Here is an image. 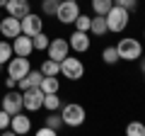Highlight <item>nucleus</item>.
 Returning <instances> with one entry per match:
<instances>
[{
    "label": "nucleus",
    "mask_w": 145,
    "mask_h": 136,
    "mask_svg": "<svg viewBox=\"0 0 145 136\" xmlns=\"http://www.w3.org/2000/svg\"><path fill=\"white\" fill-rule=\"evenodd\" d=\"M89 32H92L94 37H104V34H106V20H104L102 15H94L92 17V22H89Z\"/></svg>",
    "instance_id": "nucleus-17"
},
{
    "label": "nucleus",
    "mask_w": 145,
    "mask_h": 136,
    "mask_svg": "<svg viewBox=\"0 0 145 136\" xmlns=\"http://www.w3.org/2000/svg\"><path fill=\"white\" fill-rule=\"evenodd\" d=\"M22 102H24V110H29V112L41 110V107H44V92H41V88L24 90V92H22Z\"/></svg>",
    "instance_id": "nucleus-8"
},
{
    "label": "nucleus",
    "mask_w": 145,
    "mask_h": 136,
    "mask_svg": "<svg viewBox=\"0 0 145 136\" xmlns=\"http://www.w3.org/2000/svg\"><path fill=\"white\" fill-rule=\"evenodd\" d=\"M58 73H61V63H58V61H51V58H48V61L41 63V75H46V78H56Z\"/></svg>",
    "instance_id": "nucleus-18"
},
{
    "label": "nucleus",
    "mask_w": 145,
    "mask_h": 136,
    "mask_svg": "<svg viewBox=\"0 0 145 136\" xmlns=\"http://www.w3.org/2000/svg\"><path fill=\"white\" fill-rule=\"evenodd\" d=\"M5 85L12 90V88H17V80H15V78H7V80H5Z\"/></svg>",
    "instance_id": "nucleus-32"
},
{
    "label": "nucleus",
    "mask_w": 145,
    "mask_h": 136,
    "mask_svg": "<svg viewBox=\"0 0 145 136\" xmlns=\"http://www.w3.org/2000/svg\"><path fill=\"white\" fill-rule=\"evenodd\" d=\"M48 44H51V39H48L44 32H39V34L31 37V46H34V51H44V49H48Z\"/></svg>",
    "instance_id": "nucleus-21"
},
{
    "label": "nucleus",
    "mask_w": 145,
    "mask_h": 136,
    "mask_svg": "<svg viewBox=\"0 0 145 136\" xmlns=\"http://www.w3.org/2000/svg\"><path fill=\"white\" fill-rule=\"evenodd\" d=\"M102 61L109 63V66H114L116 61H119V51H116V46H106L102 51Z\"/></svg>",
    "instance_id": "nucleus-23"
},
{
    "label": "nucleus",
    "mask_w": 145,
    "mask_h": 136,
    "mask_svg": "<svg viewBox=\"0 0 145 136\" xmlns=\"http://www.w3.org/2000/svg\"><path fill=\"white\" fill-rule=\"evenodd\" d=\"M34 136H58V134H56V129H51V126H41Z\"/></svg>",
    "instance_id": "nucleus-31"
},
{
    "label": "nucleus",
    "mask_w": 145,
    "mask_h": 136,
    "mask_svg": "<svg viewBox=\"0 0 145 136\" xmlns=\"http://www.w3.org/2000/svg\"><path fill=\"white\" fill-rule=\"evenodd\" d=\"M5 3H7V0H0V7H5Z\"/></svg>",
    "instance_id": "nucleus-34"
},
{
    "label": "nucleus",
    "mask_w": 145,
    "mask_h": 136,
    "mask_svg": "<svg viewBox=\"0 0 145 136\" xmlns=\"http://www.w3.org/2000/svg\"><path fill=\"white\" fill-rule=\"evenodd\" d=\"M39 88H41V92H44V95L58 92V88H61V80H58V78H46V75H44V78H41V85H39Z\"/></svg>",
    "instance_id": "nucleus-19"
},
{
    "label": "nucleus",
    "mask_w": 145,
    "mask_h": 136,
    "mask_svg": "<svg viewBox=\"0 0 145 136\" xmlns=\"http://www.w3.org/2000/svg\"><path fill=\"white\" fill-rule=\"evenodd\" d=\"M10 58H12V44L0 42V66H5Z\"/></svg>",
    "instance_id": "nucleus-25"
},
{
    "label": "nucleus",
    "mask_w": 145,
    "mask_h": 136,
    "mask_svg": "<svg viewBox=\"0 0 145 136\" xmlns=\"http://www.w3.org/2000/svg\"><path fill=\"white\" fill-rule=\"evenodd\" d=\"M114 7V0H92V10H94V15H106L109 10Z\"/></svg>",
    "instance_id": "nucleus-20"
},
{
    "label": "nucleus",
    "mask_w": 145,
    "mask_h": 136,
    "mask_svg": "<svg viewBox=\"0 0 145 136\" xmlns=\"http://www.w3.org/2000/svg\"><path fill=\"white\" fill-rule=\"evenodd\" d=\"M0 136H17V134L12 129H5V131H0Z\"/></svg>",
    "instance_id": "nucleus-33"
},
{
    "label": "nucleus",
    "mask_w": 145,
    "mask_h": 136,
    "mask_svg": "<svg viewBox=\"0 0 145 136\" xmlns=\"http://www.w3.org/2000/svg\"><path fill=\"white\" fill-rule=\"evenodd\" d=\"M63 124H68V126H80L85 121V107L82 105H78V102H70V105H65L63 107Z\"/></svg>",
    "instance_id": "nucleus-5"
},
{
    "label": "nucleus",
    "mask_w": 145,
    "mask_h": 136,
    "mask_svg": "<svg viewBox=\"0 0 145 136\" xmlns=\"http://www.w3.org/2000/svg\"><path fill=\"white\" fill-rule=\"evenodd\" d=\"M41 10H44V15H56L58 0H41Z\"/></svg>",
    "instance_id": "nucleus-27"
},
{
    "label": "nucleus",
    "mask_w": 145,
    "mask_h": 136,
    "mask_svg": "<svg viewBox=\"0 0 145 136\" xmlns=\"http://www.w3.org/2000/svg\"><path fill=\"white\" fill-rule=\"evenodd\" d=\"M68 49H70V44L65 42V39H51V44H48V58H51V61H58L61 63L63 58L68 56Z\"/></svg>",
    "instance_id": "nucleus-10"
},
{
    "label": "nucleus",
    "mask_w": 145,
    "mask_h": 136,
    "mask_svg": "<svg viewBox=\"0 0 145 136\" xmlns=\"http://www.w3.org/2000/svg\"><path fill=\"white\" fill-rule=\"evenodd\" d=\"M31 51H34V46H31V37H27V34H17V37L12 39V53L29 58Z\"/></svg>",
    "instance_id": "nucleus-12"
},
{
    "label": "nucleus",
    "mask_w": 145,
    "mask_h": 136,
    "mask_svg": "<svg viewBox=\"0 0 145 136\" xmlns=\"http://www.w3.org/2000/svg\"><path fill=\"white\" fill-rule=\"evenodd\" d=\"M89 22H92V17L78 15V20L72 22V24H75V29H78V32H89Z\"/></svg>",
    "instance_id": "nucleus-26"
},
{
    "label": "nucleus",
    "mask_w": 145,
    "mask_h": 136,
    "mask_svg": "<svg viewBox=\"0 0 145 136\" xmlns=\"http://www.w3.org/2000/svg\"><path fill=\"white\" fill-rule=\"evenodd\" d=\"M61 124H63V117H58V114H51L46 119V126H51V129H58Z\"/></svg>",
    "instance_id": "nucleus-30"
},
{
    "label": "nucleus",
    "mask_w": 145,
    "mask_h": 136,
    "mask_svg": "<svg viewBox=\"0 0 145 136\" xmlns=\"http://www.w3.org/2000/svg\"><path fill=\"white\" fill-rule=\"evenodd\" d=\"M44 107H46L48 112H56L58 107H61V97H58V92H51V95H44Z\"/></svg>",
    "instance_id": "nucleus-22"
},
{
    "label": "nucleus",
    "mask_w": 145,
    "mask_h": 136,
    "mask_svg": "<svg viewBox=\"0 0 145 136\" xmlns=\"http://www.w3.org/2000/svg\"><path fill=\"white\" fill-rule=\"evenodd\" d=\"M22 107H24V102H22V92L7 90L5 97H3V110H5L7 114H17V112H22Z\"/></svg>",
    "instance_id": "nucleus-9"
},
{
    "label": "nucleus",
    "mask_w": 145,
    "mask_h": 136,
    "mask_svg": "<svg viewBox=\"0 0 145 136\" xmlns=\"http://www.w3.org/2000/svg\"><path fill=\"white\" fill-rule=\"evenodd\" d=\"M5 10L10 17H17V20H22L24 15H29L31 7H29V0H7L5 3Z\"/></svg>",
    "instance_id": "nucleus-13"
},
{
    "label": "nucleus",
    "mask_w": 145,
    "mask_h": 136,
    "mask_svg": "<svg viewBox=\"0 0 145 136\" xmlns=\"http://www.w3.org/2000/svg\"><path fill=\"white\" fill-rule=\"evenodd\" d=\"M116 51H119V61H138L143 56V44L133 37H126L116 44Z\"/></svg>",
    "instance_id": "nucleus-2"
},
{
    "label": "nucleus",
    "mask_w": 145,
    "mask_h": 136,
    "mask_svg": "<svg viewBox=\"0 0 145 136\" xmlns=\"http://www.w3.org/2000/svg\"><path fill=\"white\" fill-rule=\"evenodd\" d=\"M61 73H63V78H68V80H80V78L85 75V66H82L80 58L65 56V58L61 61Z\"/></svg>",
    "instance_id": "nucleus-4"
},
{
    "label": "nucleus",
    "mask_w": 145,
    "mask_h": 136,
    "mask_svg": "<svg viewBox=\"0 0 145 136\" xmlns=\"http://www.w3.org/2000/svg\"><path fill=\"white\" fill-rule=\"evenodd\" d=\"M143 73H145V58H143Z\"/></svg>",
    "instance_id": "nucleus-35"
},
{
    "label": "nucleus",
    "mask_w": 145,
    "mask_h": 136,
    "mask_svg": "<svg viewBox=\"0 0 145 136\" xmlns=\"http://www.w3.org/2000/svg\"><path fill=\"white\" fill-rule=\"evenodd\" d=\"M29 71H31V63H29V58H24V56H17V58H10V61H7V78L22 80Z\"/></svg>",
    "instance_id": "nucleus-6"
},
{
    "label": "nucleus",
    "mask_w": 145,
    "mask_h": 136,
    "mask_svg": "<svg viewBox=\"0 0 145 136\" xmlns=\"http://www.w3.org/2000/svg\"><path fill=\"white\" fill-rule=\"evenodd\" d=\"M68 44H70V49H75L78 53H82V51H87V49H89L92 39H89L87 32H78V29H75L70 34V42H68Z\"/></svg>",
    "instance_id": "nucleus-15"
},
{
    "label": "nucleus",
    "mask_w": 145,
    "mask_h": 136,
    "mask_svg": "<svg viewBox=\"0 0 145 136\" xmlns=\"http://www.w3.org/2000/svg\"><path fill=\"white\" fill-rule=\"evenodd\" d=\"M58 3H61V0H58Z\"/></svg>",
    "instance_id": "nucleus-38"
},
{
    "label": "nucleus",
    "mask_w": 145,
    "mask_h": 136,
    "mask_svg": "<svg viewBox=\"0 0 145 136\" xmlns=\"http://www.w3.org/2000/svg\"><path fill=\"white\" fill-rule=\"evenodd\" d=\"M10 119H12V114H7L5 110H0V131H5L10 126Z\"/></svg>",
    "instance_id": "nucleus-29"
},
{
    "label": "nucleus",
    "mask_w": 145,
    "mask_h": 136,
    "mask_svg": "<svg viewBox=\"0 0 145 136\" xmlns=\"http://www.w3.org/2000/svg\"><path fill=\"white\" fill-rule=\"evenodd\" d=\"M41 78H44L41 71H29L22 80H17V88H20L22 92H24V90H31V88H39V85H41Z\"/></svg>",
    "instance_id": "nucleus-16"
},
{
    "label": "nucleus",
    "mask_w": 145,
    "mask_h": 136,
    "mask_svg": "<svg viewBox=\"0 0 145 136\" xmlns=\"http://www.w3.org/2000/svg\"><path fill=\"white\" fill-rule=\"evenodd\" d=\"M126 136H145V124L143 121H131L126 126Z\"/></svg>",
    "instance_id": "nucleus-24"
},
{
    "label": "nucleus",
    "mask_w": 145,
    "mask_h": 136,
    "mask_svg": "<svg viewBox=\"0 0 145 136\" xmlns=\"http://www.w3.org/2000/svg\"><path fill=\"white\" fill-rule=\"evenodd\" d=\"M143 37H145V29H143Z\"/></svg>",
    "instance_id": "nucleus-36"
},
{
    "label": "nucleus",
    "mask_w": 145,
    "mask_h": 136,
    "mask_svg": "<svg viewBox=\"0 0 145 136\" xmlns=\"http://www.w3.org/2000/svg\"><path fill=\"white\" fill-rule=\"evenodd\" d=\"M20 27H22V34L34 37V34H39V32H44V20L39 15H34V12H29V15H24L20 20Z\"/></svg>",
    "instance_id": "nucleus-7"
},
{
    "label": "nucleus",
    "mask_w": 145,
    "mask_h": 136,
    "mask_svg": "<svg viewBox=\"0 0 145 136\" xmlns=\"http://www.w3.org/2000/svg\"><path fill=\"white\" fill-rule=\"evenodd\" d=\"M80 15V5L75 0H61L58 3V10H56V20L63 22V24H72V22L78 20Z\"/></svg>",
    "instance_id": "nucleus-3"
},
{
    "label": "nucleus",
    "mask_w": 145,
    "mask_h": 136,
    "mask_svg": "<svg viewBox=\"0 0 145 136\" xmlns=\"http://www.w3.org/2000/svg\"><path fill=\"white\" fill-rule=\"evenodd\" d=\"M104 20H106V29L109 32L121 34V32L128 27V22H131V12L123 10V7H119V5H114L106 15H104Z\"/></svg>",
    "instance_id": "nucleus-1"
},
{
    "label": "nucleus",
    "mask_w": 145,
    "mask_h": 136,
    "mask_svg": "<svg viewBox=\"0 0 145 136\" xmlns=\"http://www.w3.org/2000/svg\"><path fill=\"white\" fill-rule=\"evenodd\" d=\"M0 20H3V15H0Z\"/></svg>",
    "instance_id": "nucleus-37"
},
{
    "label": "nucleus",
    "mask_w": 145,
    "mask_h": 136,
    "mask_svg": "<svg viewBox=\"0 0 145 136\" xmlns=\"http://www.w3.org/2000/svg\"><path fill=\"white\" fill-rule=\"evenodd\" d=\"M114 5H119V7H123V10H133L135 5H138V0H114Z\"/></svg>",
    "instance_id": "nucleus-28"
},
{
    "label": "nucleus",
    "mask_w": 145,
    "mask_h": 136,
    "mask_svg": "<svg viewBox=\"0 0 145 136\" xmlns=\"http://www.w3.org/2000/svg\"><path fill=\"white\" fill-rule=\"evenodd\" d=\"M0 34H3V37L5 39H15L17 34H22V27H20V20H17V17H3V20H0Z\"/></svg>",
    "instance_id": "nucleus-11"
},
{
    "label": "nucleus",
    "mask_w": 145,
    "mask_h": 136,
    "mask_svg": "<svg viewBox=\"0 0 145 136\" xmlns=\"http://www.w3.org/2000/svg\"><path fill=\"white\" fill-rule=\"evenodd\" d=\"M10 129L15 131L17 136H27L31 131V119L24 117L22 112H17V114H12V119H10Z\"/></svg>",
    "instance_id": "nucleus-14"
}]
</instances>
